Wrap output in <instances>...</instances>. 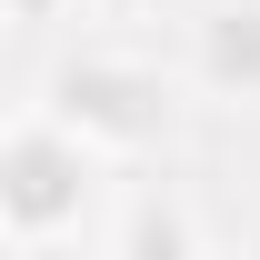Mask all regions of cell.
Here are the masks:
<instances>
[{
    "label": "cell",
    "instance_id": "8992f818",
    "mask_svg": "<svg viewBox=\"0 0 260 260\" xmlns=\"http://www.w3.org/2000/svg\"><path fill=\"white\" fill-rule=\"evenodd\" d=\"M0 120H10V100H0Z\"/></svg>",
    "mask_w": 260,
    "mask_h": 260
},
{
    "label": "cell",
    "instance_id": "277c9868",
    "mask_svg": "<svg viewBox=\"0 0 260 260\" xmlns=\"http://www.w3.org/2000/svg\"><path fill=\"white\" fill-rule=\"evenodd\" d=\"M110 240H120V250H200V220L180 210V200H150V190H140Z\"/></svg>",
    "mask_w": 260,
    "mask_h": 260
},
{
    "label": "cell",
    "instance_id": "3957f363",
    "mask_svg": "<svg viewBox=\"0 0 260 260\" xmlns=\"http://www.w3.org/2000/svg\"><path fill=\"white\" fill-rule=\"evenodd\" d=\"M190 80L210 100H260V0H210L190 20Z\"/></svg>",
    "mask_w": 260,
    "mask_h": 260
},
{
    "label": "cell",
    "instance_id": "6da1fadb",
    "mask_svg": "<svg viewBox=\"0 0 260 260\" xmlns=\"http://www.w3.org/2000/svg\"><path fill=\"white\" fill-rule=\"evenodd\" d=\"M90 190H100V150L80 140L70 120H0V240H70L90 220Z\"/></svg>",
    "mask_w": 260,
    "mask_h": 260
},
{
    "label": "cell",
    "instance_id": "5b68a950",
    "mask_svg": "<svg viewBox=\"0 0 260 260\" xmlns=\"http://www.w3.org/2000/svg\"><path fill=\"white\" fill-rule=\"evenodd\" d=\"M10 20H20V10H10V0H0V30H10Z\"/></svg>",
    "mask_w": 260,
    "mask_h": 260
},
{
    "label": "cell",
    "instance_id": "7a4b0ae2",
    "mask_svg": "<svg viewBox=\"0 0 260 260\" xmlns=\"http://www.w3.org/2000/svg\"><path fill=\"white\" fill-rule=\"evenodd\" d=\"M50 120H70L100 160H130V150L170 140L180 90H170L150 60H130V50H80V60L50 70Z\"/></svg>",
    "mask_w": 260,
    "mask_h": 260
}]
</instances>
